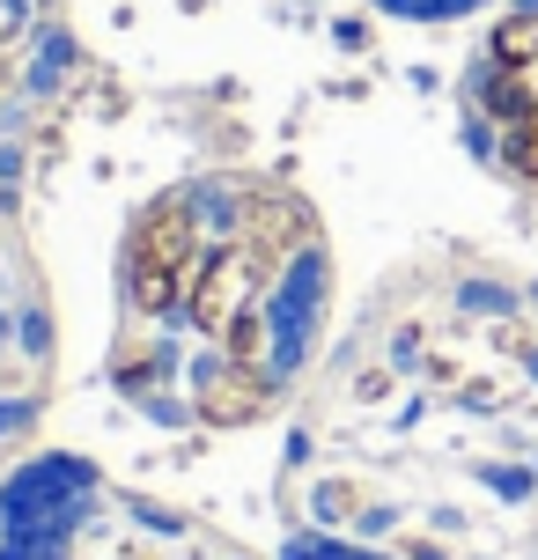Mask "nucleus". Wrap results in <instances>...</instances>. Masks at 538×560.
<instances>
[{"mask_svg": "<svg viewBox=\"0 0 538 560\" xmlns=\"http://www.w3.org/2000/svg\"><path fill=\"white\" fill-rule=\"evenodd\" d=\"M502 155H510L516 177H538V104H531V112H516L510 126H502Z\"/></svg>", "mask_w": 538, "mask_h": 560, "instance_id": "4", "label": "nucleus"}, {"mask_svg": "<svg viewBox=\"0 0 538 560\" xmlns=\"http://www.w3.org/2000/svg\"><path fill=\"white\" fill-rule=\"evenodd\" d=\"M266 317H252V310H244V317H236V325H229V362H244V369H266Z\"/></svg>", "mask_w": 538, "mask_h": 560, "instance_id": "7", "label": "nucleus"}, {"mask_svg": "<svg viewBox=\"0 0 538 560\" xmlns=\"http://www.w3.org/2000/svg\"><path fill=\"white\" fill-rule=\"evenodd\" d=\"M494 59L502 67H531L538 59V15H510V23L494 30Z\"/></svg>", "mask_w": 538, "mask_h": 560, "instance_id": "6", "label": "nucleus"}, {"mask_svg": "<svg viewBox=\"0 0 538 560\" xmlns=\"http://www.w3.org/2000/svg\"><path fill=\"white\" fill-rule=\"evenodd\" d=\"M480 104H487V112H494V118H502V126H510L516 112H531L538 96H531V82H524V74H516V67H502V74H494V82L480 89Z\"/></svg>", "mask_w": 538, "mask_h": 560, "instance_id": "5", "label": "nucleus"}, {"mask_svg": "<svg viewBox=\"0 0 538 560\" xmlns=\"http://www.w3.org/2000/svg\"><path fill=\"white\" fill-rule=\"evenodd\" d=\"M252 280H258V266H252V252L236 244V252H214V258H199V273H192V325L199 332H229L236 317H244V303H252Z\"/></svg>", "mask_w": 538, "mask_h": 560, "instance_id": "2", "label": "nucleus"}, {"mask_svg": "<svg viewBox=\"0 0 538 560\" xmlns=\"http://www.w3.org/2000/svg\"><path fill=\"white\" fill-rule=\"evenodd\" d=\"M266 369H244V362H207L199 369V420L214 428H244V420L266 413Z\"/></svg>", "mask_w": 538, "mask_h": 560, "instance_id": "3", "label": "nucleus"}, {"mask_svg": "<svg viewBox=\"0 0 538 560\" xmlns=\"http://www.w3.org/2000/svg\"><path fill=\"white\" fill-rule=\"evenodd\" d=\"M199 273V236H192V207L185 199H155L133 236H126V303L141 317H163L192 295Z\"/></svg>", "mask_w": 538, "mask_h": 560, "instance_id": "1", "label": "nucleus"}]
</instances>
